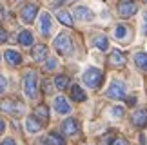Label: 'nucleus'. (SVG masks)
<instances>
[{"label":"nucleus","instance_id":"obj_1","mask_svg":"<svg viewBox=\"0 0 147 145\" xmlns=\"http://www.w3.org/2000/svg\"><path fill=\"white\" fill-rule=\"evenodd\" d=\"M55 49L60 54H64V56H69L73 53V40L69 38L67 33H62V35H58L55 38Z\"/></svg>","mask_w":147,"mask_h":145},{"label":"nucleus","instance_id":"obj_2","mask_svg":"<svg viewBox=\"0 0 147 145\" xmlns=\"http://www.w3.org/2000/svg\"><path fill=\"white\" fill-rule=\"evenodd\" d=\"M22 85H24V93L27 94V96L36 98V72L35 71H27L24 75Z\"/></svg>","mask_w":147,"mask_h":145},{"label":"nucleus","instance_id":"obj_3","mask_svg":"<svg viewBox=\"0 0 147 145\" xmlns=\"http://www.w3.org/2000/svg\"><path fill=\"white\" fill-rule=\"evenodd\" d=\"M102 80H104V75H102V71L96 69V67H91V69H87L86 72H84V82H86L89 87H93V89L100 87Z\"/></svg>","mask_w":147,"mask_h":145},{"label":"nucleus","instance_id":"obj_4","mask_svg":"<svg viewBox=\"0 0 147 145\" xmlns=\"http://www.w3.org/2000/svg\"><path fill=\"white\" fill-rule=\"evenodd\" d=\"M138 11V5L133 0H120L118 2V15L122 18H131V16Z\"/></svg>","mask_w":147,"mask_h":145},{"label":"nucleus","instance_id":"obj_5","mask_svg":"<svg viewBox=\"0 0 147 145\" xmlns=\"http://www.w3.org/2000/svg\"><path fill=\"white\" fill-rule=\"evenodd\" d=\"M107 96H109V98H116V100L125 98V83L120 82V80H113L109 89H107Z\"/></svg>","mask_w":147,"mask_h":145},{"label":"nucleus","instance_id":"obj_6","mask_svg":"<svg viewBox=\"0 0 147 145\" xmlns=\"http://www.w3.org/2000/svg\"><path fill=\"white\" fill-rule=\"evenodd\" d=\"M0 111H4V113H11V114H20V113H24V105L18 103V102L4 100V102L0 103Z\"/></svg>","mask_w":147,"mask_h":145},{"label":"nucleus","instance_id":"obj_7","mask_svg":"<svg viewBox=\"0 0 147 145\" xmlns=\"http://www.w3.org/2000/svg\"><path fill=\"white\" fill-rule=\"evenodd\" d=\"M36 13H38V7H36V5L35 4H27V5L22 7V20H24L26 24H31V22L35 20Z\"/></svg>","mask_w":147,"mask_h":145},{"label":"nucleus","instance_id":"obj_8","mask_svg":"<svg viewBox=\"0 0 147 145\" xmlns=\"http://www.w3.org/2000/svg\"><path fill=\"white\" fill-rule=\"evenodd\" d=\"M62 131H64V134H67V136H75L78 132V122L75 118H67L64 124H62Z\"/></svg>","mask_w":147,"mask_h":145},{"label":"nucleus","instance_id":"obj_9","mask_svg":"<svg viewBox=\"0 0 147 145\" xmlns=\"http://www.w3.org/2000/svg\"><path fill=\"white\" fill-rule=\"evenodd\" d=\"M31 56L35 62H44V60H47V47L46 46H35L33 47V51H31Z\"/></svg>","mask_w":147,"mask_h":145},{"label":"nucleus","instance_id":"obj_10","mask_svg":"<svg viewBox=\"0 0 147 145\" xmlns=\"http://www.w3.org/2000/svg\"><path fill=\"white\" fill-rule=\"evenodd\" d=\"M133 124L136 127H147V109H138L133 114Z\"/></svg>","mask_w":147,"mask_h":145},{"label":"nucleus","instance_id":"obj_11","mask_svg":"<svg viewBox=\"0 0 147 145\" xmlns=\"http://www.w3.org/2000/svg\"><path fill=\"white\" fill-rule=\"evenodd\" d=\"M40 33L44 36H47L51 33V15L49 13H42L40 15Z\"/></svg>","mask_w":147,"mask_h":145},{"label":"nucleus","instance_id":"obj_12","mask_svg":"<svg viewBox=\"0 0 147 145\" xmlns=\"http://www.w3.org/2000/svg\"><path fill=\"white\" fill-rule=\"evenodd\" d=\"M55 109L58 111L60 114H67L71 111V105L67 103V100L64 98V96H56L55 98Z\"/></svg>","mask_w":147,"mask_h":145},{"label":"nucleus","instance_id":"obj_13","mask_svg":"<svg viewBox=\"0 0 147 145\" xmlns=\"http://www.w3.org/2000/svg\"><path fill=\"white\" fill-rule=\"evenodd\" d=\"M4 58L7 60V64H9V65H20V64H22V56H20V53L11 51V49H7V51L4 53Z\"/></svg>","mask_w":147,"mask_h":145},{"label":"nucleus","instance_id":"obj_14","mask_svg":"<svg viewBox=\"0 0 147 145\" xmlns=\"http://www.w3.org/2000/svg\"><path fill=\"white\" fill-rule=\"evenodd\" d=\"M75 15L78 16L80 20H86V22H89V20H93V11L89 9V7H84V5H78V7L75 9Z\"/></svg>","mask_w":147,"mask_h":145},{"label":"nucleus","instance_id":"obj_15","mask_svg":"<svg viewBox=\"0 0 147 145\" xmlns=\"http://www.w3.org/2000/svg\"><path fill=\"white\" fill-rule=\"evenodd\" d=\"M26 129H27V132H38L42 129V124L35 118V116H29V118L26 120Z\"/></svg>","mask_w":147,"mask_h":145},{"label":"nucleus","instance_id":"obj_16","mask_svg":"<svg viewBox=\"0 0 147 145\" xmlns=\"http://www.w3.org/2000/svg\"><path fill=\"white\" fill-rule=\"evenodd\" d=\"M109 62H111V65H116V67H120V65L125 64V56H123L120 51H113V53L109 54Z\"/></svg>","mask_w":147,"mask_h":145},{"label":"nucleus","instance_id":"obj_17","mask_svg":"<svg viewBox=\"0 0 147 145\" xmlns=\"http://www.w3.org/2000/svg\"><path fill=\"white\" fill-rule=\"evenodd\" d=\"M71 98L75 100V102H84L87 96H86V93H84V89L80 85H73V89H71Z\"/></svg>","mask_w":147,"mask_h":145},{"label":"nucleus","instance_id":"obj_18","mask_svg":"<svg viewBox=\"0 0 147 145\" xmlns=\"http://www.w3.org/2000/svg\"><path fill=\"white\" fill-rule=\"evenodd\" d=\"M35 118L40 122V118H42V122H47V118H49V109L46 107V105H38V107L35 109Z\"/></svg>","mask_w":147,"mask_h":145},{"label":"nucleus","instance_id":"obj_19","mask_svg":"<svg viewBox=\"0 0 147 145\" xmlns=\"http://www.w3.org/2000/svg\"><path fill=\"white\" fill-rule=\"evenodd\" d=\"M134 64H136V67L147 71V53H136L134 54Z\"/></svg>","mask_w":147,"mask_h":145},{"label":"nucleus","instance_id":"obj_20","mask_svg":"<svg viewBox=\"0 0 147 145\" xmlns=\"http://www.w3.org/2000/svg\"><path fill=\"white\" fill-rule=\"evenodd\" d=\"M18 44L20 46H33V35L29 31H22L20 35H18Z\"/></svg>","mask_w":147,"mask_h":145},{"label":"nucleus","instance_id":"obj_21","mask_svg":"<svg viewBox=\"0 0 147 145\" xmlns=\"http://www.w3.org/2000/svg\"><path fill=\"white\" fill-rule=\"evenodd\" d=\"M93 46L96 47V49H100V51H105V49L109 47V40H107L104 35H100V36H96L93 40Z\"/></svg>","mask_w":147,"mask_h":145},{"label":"nucleus","instance_id":"obj_22","mask_svg":"<svg viewBox=\"0 0 147 145\" xmlns=\"http://www.w3.org/2000/svg\"><path fill=\"white\" fill-rule=\"evenodd\" d=\"M46 143L47 145H65V140L60 134H56V132H51V134L46 138Z\"/></svg>","mask_w":147,"mask_h":145},{"label":"nucleus","instance_id":"obj_23","mask_svg":"<svg viewBox=\"0 0 147 145\" xmlns=\"http://www.w3.org/2000/svg\"><path fill=\"white\" fill-rule=\"evenodd\" d=\"M55 85H56V89H65L67 85H69V78H67L65 75H58L55 78Z\"/></svg>","mask_w":147,"mask_h":145},{"label":"nucleus","instance_id":"obj_24","mask_svg":"<svg viewBox=\"0 0 147 145\" xmlns=\"http://www.w3.org/2000/svg\"><path fill=\"white\" fill-rule=\"evenodd\" d=\"M58 20H60L64 26L73 27V18H71V15H69V13H65V11H60V13H58Z\"/></svg>","mask_w":147,"mask_h":145},{"label":"nucleus","instance_id":"obj_25","mask_svg":"<svg viewBox=\"0 0 147 145\" xmlns=\"http://www.w3.org/2000/svg\"><path fill=\"white\" fill-rule=\"evenodd\" d=\"M127 27L125 26H116V29H115V36L118 38V40H122V38H125L127 36Z\"/></svg>","mask_w":147,"mask_h":145},{"label":"nucleus","instance_id":"obj_26","mask_svg":"<svg viewBox=\"0 0 147 145\" xmlns=\"http://www.w3.org/2000/svg\"><path fill=\"white\" fill-rule=\"evenodd\" d=\"M56 67V60L55 58H47V62H46V69L47 71H53Z\"/></svg>","mask_w":147,"mask_h":145},{"label":"nucleus","instance_id":"obj_27","mask_svg":"<svg viewBox=\"0 0 147 145\" xmlns=\"http://www.w3.org/2000/svg\"><path fill=\"white\" fill-rule=\"evenodd\" d=\"M111 114L115 116V118H120V116H123V109L122 107H115V109L111 111Z\"/></svg>","mask_w":147,"mask_h":145},{"label":"nucleus","instance_id":"obj_28","mask_svg":"<svg viewBox=\"0 0 147 145\" xmlns=\"http://www.w3.org/2000/svg\"><path fill=\"white\" fill-rule=\"evenodd\" d=\"M5 87H7V82H5V78L0 75V94H2L5 91Z\"/></svg>","mask_w":147,"mask_h":145},{"label":"nucleus","instance_id":"obj_29","mask_svg":"<svg viewBox=\"0 0 147 145\" xmlns=\"http://www.w3.org/2000/svg\"><path fill=\"white\" fill-rule=\"evenodd\" d=\"M5 40H7V33H5L2 27H0V44H4Z\"/></svg>","mask_w":147,"mask_h":145},{"label":"nucleus","instance_id":"obj_30","mask_svg":"<svg viewBox=\"0 0 147 145\" xmlns=\"http://www.w3.org/2000/svg\"><path fill=\"white\" fill-rule=\"evenodd\" d=\"M44 91H46V93H51V91H53V85H51V82H44Z\"/></svg>","mask_w":147,"mask_h":145},{"label":"nucleus","instance_id":"obj_31","mask_svg":"<svg viewBox=\"0 0 147 145\" xmlns=\"http://www.w3.org/2000/svg\"><path fill=\"white\" fill-rule=\"evenodd\" d=\"M113 145H129V143H127V140H123V138H118V140L113 142Z\"/></svg>","mask_w":147,"mask_h":145},{"label":"nucleus","instance_id":"obj_32","mask_svg":"<svg viewBox=\"0 0 147 145\" xmlns=\"http://www.w3.org/2000/svg\"><path fill=\"white\" fill-rule=\"evenodd\" d=\"M0 145H16V142H15V140H11V138H5V140L0 143Z\"/></svg>","mask_w":147,"mask_h":145},{"label":"nucleus","instance_id":"obj_33","mask_svg":"<svg viewBox=\"0 0 147 145\" xmlns=\"http://www.w3.org/2000/svg\"><path fill=\"white\" fill-rule=\"evenodd\" d=\"M102 145H113V142H111V138H109V136L102 138Z\"/></svg>","mask_w":147,"mask_h":145},{"label":"nucleus","instance_id":"obj_34","mask_svg":"<svg viewBox=\"0 0 147 145\" xmlns=\"http://www.w3.org/2000/svg\"><path fill=\"white\" fill-rule=\"evenodd\" d=\"M134 103H136V98H134V96H129L127 98V105H134Z\"/></svg>","mask_w":147,"mask_h":145},{"label":"nucleus","instance_id":"obj_35","mask_svg":"<svg viewBox=\"0 0 147 145\" xmlns=\"http://www.w3.org/2000/svg\"><path fill=\"white\" fill-rule=\"evenodd\" d=\"M144 33L147 35V13H145V16H144Z\"/></svg>","mask_w":147,"mask_h":145},{"label":"nucleus","instance_id":"obj_36","mask_svg":"<svg viewBox=\"0 0 147 145\" xmlns=\"http://www.w3.org/2000/svg\"><path fill=\"white\" fill-rule=\"evenodd\" d=\"M4 129H5V124H4L2 120H0V134H2V132H4Z\"/></svg>","mask_w":147,"mask_h":145},{"label":"nucleus","instance_id":"obj_37","mask_svg":"<svg viewBox=\"0 0 147 145\" xmlns=\"http://www.w3.org/2000/svg\"><path fill=\"white\" fill-rule=\"evenodd\" d=\"M145 2H147V0H145Z\"/></svg>","mask_w":147,"mask_h":145}]
</instances>
